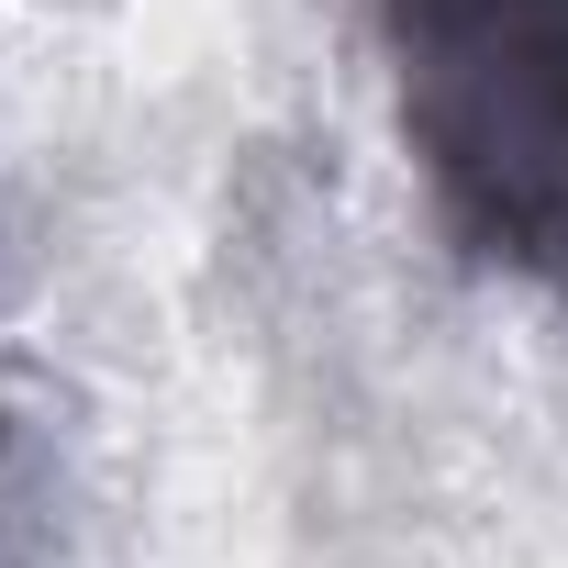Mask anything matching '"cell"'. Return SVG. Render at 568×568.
I'll return each instance as SVG.
<instances>
[{"instance_id":"1","label":"cell","mask_w":568,"mask_h":568,"mask_svg":"<svg viewBox=\"0 0 568 568\" xmlns=\"http://www.w3.org/2000/svg\"><path fill=\"white\" fill-rule=\"evenodd\" d=\"M379 57L435 212L568 291V0H379Z\"/></svg>"}]
</instances>
